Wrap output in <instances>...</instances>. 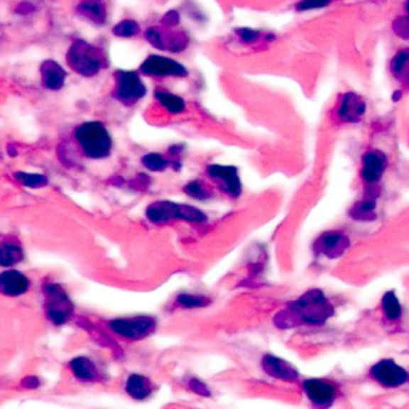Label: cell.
<instances>
[{
	"instance_id": "1",
	"label": "cell",
	"mask_w": 409,
	"mask_h": 409,
	"mask_svg": "<svg viewBox=\"0 0 409 409\" xmlns=\"http://www.w3.org/2000/svg\"><path fill=\"white\" fill-rule=\"evenodd\" d=\"M332 315V307L323 296L322 291L312 290L305 293L296 302L288 305L275 318L278 328H291L298 325H323Z\"/></svg>"
},
{
	"instance_id": "2",
	"label": "cell",
	"mask_w": 409,
	"mask_h": 409,
	"mask_svg": "<svg viewBox=\"0 0 409 409\" xmlns=\"http://www.w3.org/2000/svg\"><path fill=\"white\" fill-rule=\"evenodd\" d=\"M66 61L75 74L87 77V79L98 75L102 69L109 66L106 51L101 47L83 40V38H77L70 43L66 53Z\"/></svg>"
},
{
	"instance_id": "3",
	"label": "cell",
	"mask_w": 409,
	"mask_h": 409,
	"mask_svg": "<svg viewBox=\"0 0 409 409\" xmlns=\"http://www.w3.org/2000/svg\"><path fill=\"white\" fill-rule=\"evenodd\" d=\"M74 139L83 156L89 160H104L112 152V136L101 121H85L74 130Z\"/></svg>"
},
{
	"instance_id": "4",
	"label": "cell",
	"mask_w": 409,
	"mask_h": 409,
	"mask_svg": "<svg viewBox=\"0 0 409 409\" xmlns=\"http://www.w3.org/2000/svg\"><path fill=\"white\" fill-rule=\"evenodd\" d=\"M147 219L153 224H168L175 219L187 222H207V214L190 204H181L173 202H156L146 209Z\"/></svg>"
},
{
	"instance_id": "5",
	"label": "cell",
	"mask_w": 409,
	"mask_h": 409,
	"mask_svg": "<svg viewBox=\"0 0 409 409\" xmlns=\"http://www.w3.org/2000/svg\"><path fill=\"white\" fill-rule=\"evenodd\" d=\"M114 79L115 85L112 89V96L120 104L126 107L138 104L147 93L146 83L134 70H115Z\"/></svg>"
},
{
	"instance_id": "6",
	"label": "cell",
	"mask_w": 409,
	"mask_h": 409,
	"mask_svg": "<svg viewBox=\"0 0 409 409\" xmlns=\"http://www.w3.org/2000/svg\"><path fill=\"white\" fill-rule=\"evenodd\" d=\"M176 28L178 26H151L144 34L146 40L157 50L179 53L189 47L190 40L185 32L178 31Z\"/></svg>"
},
{
	"instance_id": "7",
	"label": "cell",
	"mask_w": 409,
	"mask_h": 409,
	"mask_svg": "<svg viewBox=\"0 0 409 409\" xmlns=\"http://www.w3.org/2000/svg\"><path fill=\"white\" fill-rule=\"evenodd\" d=\"M157 328V320L147 315L138 317H125L114 318L109 322V329L130 341H141L147 336H151Z\"/></svg>"
},
{
	"instance_id": "8",
	"label": "cell",
	"mask_w": 409,
	"mask_h": 409,
	"mask_svg": "<svg viewBox=\"0 0 409 409\" xmlns=\"http://www.w3.org/2000/svg\"><path fill=\"white\" fill-rule=\"evenodd\" d=\"M139 72L147 77H156V79H163V77H187L189 70L173 58L151 55L141 62Z\"/></svg>"
},
{
	"instance_id": "9",
	"label": "cell",
	"mask_w": 409,
	"mask_h": 409,
	"mask_svg": "<svg viewBox=\"0 0 409 409\" xmlns=\"http://www.w3.org/2000/svg\"><path fill=\"white\" fill-rule=\"evenodd\" d=\"M43 291L47 294V317L53 325L61 326L72 315V304L67 298L66 291L60 285H47L43 286Z\"/></svg>"
},
{
	"instance_id": "10",
	"label": "cell",
	"mask_w": 409,
	"mask_h": 409,
	"mask_svg": "<svg viewBox=\"0 0 409 409\" xmlns=\"http://www.w3.org/2000/svg\"><path fill=\"white\" fill-rule=\"evenodd\" d=\"M371 376L381 383L382 387L396 388L406 383L409 374L405 368L396 364L393 360H381L371 368Z\"/></svg>"
},
{
	"instance_id": "11",
	"label": "cell",
	"mask_w": 409,
	"mask_h": 409,
	"mask_svg": "<svg viewBox=\"0 0 409 409\" xmlns=\"http://www.w3.org/2000/svg\"><path fill=\"white\" fill-rule=\"evenodd\" d=\"M208 175L219 182L221 190L226 192L230 197H240L241 194V182L239 178V170L235 166H224V165H209L207 170Z\"/></svg>"
},
{
	"instance_id": "12",
	"label": "cell",
	"mask_w": 409,
	"mask_h": 409,
	"mask_svg": "<svg viewBox=\"0 0 409 409\" xmlns=\"http://www.w3.org/2000/svg\"><path fill=\"white\" fill-rule=\"evenodd\" d=\"M304 392L313 405L328 406L336 400V387L332 382L325 379H309L302 383Z\"/></svg>"
},
{
	"instance_id": "13",
	"label": "cell",
	"mask_w": 409,
	"mask_h": 409,
	"mask_svg": "<svg viewBox=\"0 0 409 409\" xmlns=\"http://www.w3.org/2000/svg\"><path fill=\"white\" fill-rule=\"evenodd\" d=\"M31 280L19 271H4L0 273V294L6 298H19L29 291Z\"/></svg>"
},
{
	"instance_id": "14",
	"label": "cell",
	"mask_w": 409,
	"mask_h": 409,
	"mask_svg": "<svg viewBox=\"0 0 409 409\" xmlns=\"http://www.w3.org/2000/svg\"><path fill=\"white\" fill-rule=\"evenodd\" d=\"M364 112H366V102L361 99V96L349 92L342 96V101L337 109V117L345 124H356L361 120Z\"/></svg>"
},
{
	"instance_id": "15",
	"label": "cell",
	"mask_w": 409,
	"mask_h": 409,
	"mask_svg": "<svg viewBox=\"0 0 409 409\" xmlns=\"http://www.w3.org/2000/svg\"><path fill=\"white\" fill-rule=\"evenodd\" d=\"M387 168V157L381 151H368L363 156L361 178L364 182L374 184L382 178Z\"/></svg>"
},
{
	"instance_id": "16",
	"label": "cell",
	"mask_w": 409,
	"mask_h": 409,
	"mask_svg": "<svg viewBox=\"0 0 409 409\" xmlns=\"http://www.w3.org/2000/svg\"><path fill=\"white\" fill-rule=\"evenodd\" d=\"M67 79V72L60 62L47 60L40 64V80L42 87L50 92H60Z\"/></svg>"
},
{
	"instance_id": "17",
	"label": "cell",
	"mask_w": 409,
	"mask_h": 409,
	"mask_svg": "<svg viewBox=\"0 0 409 409\" xmlns=\"http://www.w3.org/2000/svg\"><path fill=\"white\" fill-rule=\"evenodd\" d=\"M349 245H350V241L344 234L328 232L318 240L317 249L320 254H325L326 258L336 259L339 258V256H342L345 253V249L349 248Z\"/></svg>"
},
{
	"instance_id": "18",
	"label": "cell",
	"mask_w": 409,
	"mask_h": 409,
	"mask_svg": "<svg viewBox=\"0 0 409 409\" xmlns=\"http://www.w3.org/2000/svg\"><path fill=\"white\" fill-rule=\"evenodd\" d=\"M75 13L88 23L102 26L107 18V6L104 0H80L75 6Z\"/></svg>"
},
{
	"instance_id": "19",
	"label": "cell",
	"mask_w": 409,
	"mask_h": 409,
	"mask_svg": "<svg viewBox=\"0 0 409 409\" xmlns=\"http://www.w3.org/2000/svg\"><path fill=\"white\" fill-rule=\"evenodd\" d=\"M262 369H264L268 376L275 377V379H281L288 382L296 381L299 376L298 371L294 369L290 363L273 355H266L264 358H262Z\"/></svg>"
},
{
	"instance_id": "20",
	"label": "cell",
	"mask_w": 409,
	"mask_h": 409,
	"mask_svg": "<svg viewBox=\"0 0 409 409\" xmlns=\"http://www.w3.org/2000/svg\"><path fill=\"white\" fill-rule=\"evenodd\" d=\"M69 366L72 369V373L77 379H80L83 382H93L99 379V369L88 356L74 358Z\"/></svg>"
},
{
	"instance_id": "21",
	"label": "cell",
	"mask_w": 409,
	"mask_h": 409,
	"mask_svg": "<svg viewBox=\"0 0 409 409\" xmlns=\"http://www.w3.org/2000/svg\"><path fill=\"white\" fill-rule=\"evenodd\" d=\"M125 390H126V393L134 400H146L152 395L153 386L147 377L141 374H131L126 379Z\"/></svg>"
},
{
	"instance_id": "22",
	"label": "cell",
	"mask_w": 409,
	"mask_h": 409,
	"mask_svg": "<svg viewBox=\"0 0 409 409\" xmlns=\"http://www.w3.org/2000/svg\"><path fill=\"white\" fill-rule=\"evenodd\" d=\"M24 259V251L15 239H6L0 243V266L13 267Z\"/></svg>"
},
{
	"instance_id": "23",
	"label": "cell",
	"mask_w": 409,
	"mask_h": 409,
	"mask_svg": "<svg viewBox=\"0 0 409 409\" xmlns=\"http://www.w3.org/2000/svg\"><path fill=\"white\" fill-rule=\"evenodd\" d=\"M390 72L398 79L403 85L409 87V48L400 50L390 61Z\"/></svg>"
},
{
	"instance_id": "24",
	"label": "cell",
	"mask_w": 409,
	"mask_h": 409,
	"mask_svg": "<svg viewBox=\"0 0 409 409\" xmlns=\"http://www.w3.org/2000/svg\"><path fill=\"white\" fill-rule=\"evenodd\" d=\"M156 99L170 114H181L185 111V101L181 98V96L173 94L170 92H166V89L163 88L156 89Z\"/></svg>"
},
{
	"instance_id": "25",
	"label": "cell",
	"mask_w": 409,
	"mask_h": 409,
	"mask_svg": "<svg viewBox=\"0 0 409 409\" xmlns=\"http://www.w3.org/2000/svg\"><path fill=\"white\" fill-rule=\"evenodd\" d=\"M382 310L388 320H398L401 317V304L393 291H388L382 298Z\"/></svg>"
},
{
	"instance_id": "26",
	"label": "cell",
	"mask_w": 409,
	"mask_h": 409,
	"mask_svg": "<svg viewBox=\"0 0 409 409\" xmlns=\"http://www.w3.org/2000/svg\"><path fill=\"white\" fill-rule=\"evenodd\" d=\"M112 32H114V36H117V37L131 38L139 34L141 26L138 21H134V19H124V21H120L114 26Z\"/></svg>"
},
{
	"instance_id": "27",
	"label": "cell",
	"mask_w": 409,
	"mask_h": 409,
	"mask_svg": "<svg viewBox=\"0 0 409 409\" xmlns=\"http://www.w3.org/2000/svg\"><path fill=\"white\" fill-rule=\"evenodd\" d=\"M376 202L374 200H364L358 203L356 207L350 211V216L356 221H373L376 214Z\"/></svg>"
},
{
	"instance_id": "28",
	"label": "cell",
	"mask_w": 409,
	"mask_h": 409,
	"mask_svg": "<svg viewBox=\"0 0 409 409\" xmlns=\"http://www.w3.org/2000/svg\"><path fill=\"white\" fill-rule=\"evenodd\" d=\"M141 163H143L146 168L151 171H163L166 170V166L170 165V160H166L162 153L151 152V153H146V156L141 158Z\"/></svg>"
},
{
	"instance_id": "29",
	"label": "cell",
	"mask_w": 409,
	"mask_h": 409,
	"mask_svg": "<svg viewBox=\"0 0 409 409\" xmlns=\"http://www.w3.org/2000/svg\"><path fill=\"white\" fill-rule=\"evenodd\" d=\"M176 302L185 309H200L207 307L211 300L204 296H192V294H179Z\"/></svg>"
},
{
	"instance_id": "30",
	"label": "cell",
	"mask_w": 409,
	"mask_h": 409,
	"mask_svg": "<svg viewBox=\"0 0 409 409\" xmlns=\"http://www.w3.org/2000/svg\"><path fill=\"white\" fill-rule=\"evenodd\" d=\"M16 179L19 182L28 185V187H43L48 184V179L40 175H26V173H16Z\"/></svg>"
},
{
	"instance_id": "31",
	"label": "cell",
	"mask_w": 409,
	"mask_h": 409,
	"mask_svg": "<svg viewBox=\"0 0 409 409\" xmlns=\"http://www.w3.org/2000/svg\"><path fill=\"white\" fill-rule=\"evenodd\" d=\"M392 28L396 36L405 38V40H409V16L406 15V13L403 16H398L395 19V21L392 23Z\"/></svg>"
},
{
	"instance_id": "32",
	"label": "cell",
	"mask_w": 409,
	"mask_h": 409,
	"mask_svg": "<svg viewBox=\"0 0 409 409\" xmlns=\"http://www.w3.org/2000/svg\"><path fill=\"white\" fill-rule=\"evenodd\" d=\"M334 0H300L296 5L298 11H310V10H320L325 6L331 5Z\"/></svg>"
},
{
	"instance_id": "33",
	"label": "cell",
	"mask_w": 409,
	"mask_h": 409,
	"mask_svg": "<svg viewBox=\"0 0 409 409\" xmlns=\"http://www.w3.org/2000/svg\"><path fill=\"white\" fill-rule=\"evenodd\" d=\"M184 190L187 192V195L192 198H198V200H204L208 198V192L204 189V185L200 181H192L184 187Z\"/></svg>"
},
{
	"instance_id": "34",
	"label": "cell",
	"mask_w": 409,
	"mask_h": 409,
	"mask_svg": "<svg viewBox=\"0 0 409 409\" xmlns=\"http://www.w3.org/2000/svg\"><path fill=\"white\" fill-rule=\"evenodd\" d=\"M235 34L239 36L240 42L243 43H254L259 40L261 37V31H254V29H249V28H240L235 31Z\"/></svg>"
},
{
	"instance_id": "35",
	"label": "cell",
	"mask_w": 409,
	"mask_h": 409,
	"mask_svg": "<svg viewBox=\"0 0 409 409\" xmlns=\"http://www.w3.org/2000/svg\"><path fill=\"white\" fill-rule=\"evenodd\" d=\"M179 23H181V16H179V13L176 10L168 11L162 18V24L163 26H179Z\"/></svg>"
},
{
	"instance_id": "36",
	"label": "cell",
	"mask_w": 409,
	"mask_h": 409,
	"mask_svg": "<svg viewBox=\"0 0 409 409\" xmlns=\"http://www.w3.org/2000/svg\"><path fill=\"white\" fill-rule=\"evenodd\" d=\"M190 388L195 390V392L200 393V395H209L208 390L203 388V383L198 382V381H190Z\"/></svg>"
},
{
	"instance_id": "37",
	"label": "cell",
	"mask_w": 409,
	"mask_h": 409,
	"mask_svg": "<svg viewBox=\"0 0 409 409\" xmlns=\"http://www.w3.org/2000/svg\"><path fill=\"white\" fill-rule=\"evenodd\" d=\"M392 99H393V101H398V99H401V92H398V93H393Z\"/></svg>"
},
{
	"instance_id": "38",
	"label": "cell",
	"mask_w": 409,
	"mask_h": 409,
	"mask_svg": "<svg viewBox=\"0 0 409 409\" xmlns=\"http://www.w3.org/2000/svg\"><path fill=\"white\" fill-rule=\"evenodd\" d=\"M405 11H406V15L409 16V0H405Z\"/></svg>"
}]
</instances>
